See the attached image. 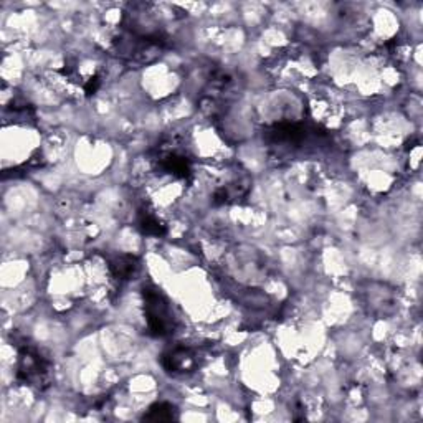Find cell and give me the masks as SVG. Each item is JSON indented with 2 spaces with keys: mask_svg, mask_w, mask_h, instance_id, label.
<instances>
[{
  "mask_svg": "<svg viewBox=\"0 0 423 423\" xmlns=\"http://www.w3.org/2000/svg\"><path fill=\"white\" fill-rule=\"evenodd\" d=\"M144 312L147 328L154 336L164 337L174 333L175 317L164 294L157 288L144 289Z\"/></svg>",
  "mask_w": 423,
  "mask_h": 423,
  "instance_id": "6da1fadb",
  "label": "cell"
},
{
  "mask_svg": "<svg viewBox=\"0 0 423 423\" xmlns=\"http://www.w3.org/2000/svg\"><path fill=\"white\" fill-rule=\"evenodd\" d=\"M195 354H193L191 349H185V347H177V349H174L167 356H164L166 369L174 374L191 372V370L195 367Z\"/></svg>",
  "mask_w": 423,
  "mask_h": 423,
  "instance_id": "7a4b0ae2",
  "label": "cell"
},
{
  "mask_svg": "<svg viewBox=\"0 0 423 423\" xmlns=\"http://www.w3.org/2000/svg\"><path fill=\"white\" fill-rule=\"evenodd\" d=\"M138 268H139L138 260L134 257H129V255H121V257H118L111 263L113 275L119 281L131 280V278L136 275V271H138Z\"/></svg>",
  "mask_w": 423,
  "mask_h": 423,
  "instance_id": "3957f363",
  "label": "cell"
},
{
  "mask_svg": "<svg viewBox=\"0 0 423 423\" xmlns=\"http://www.w3.org/2000/svg\"><path fill=\"white\" fill-rule=\"evenodd\" d=\"M147 420H172L174 418V408L172 405L161 402L149 408V413L145 415Z\"/></svg>",
  "mask_w": 423,
  "mask_h": 423,
  "instance_id": "277c9868",
  "label": "cell"
}]
</instances>
